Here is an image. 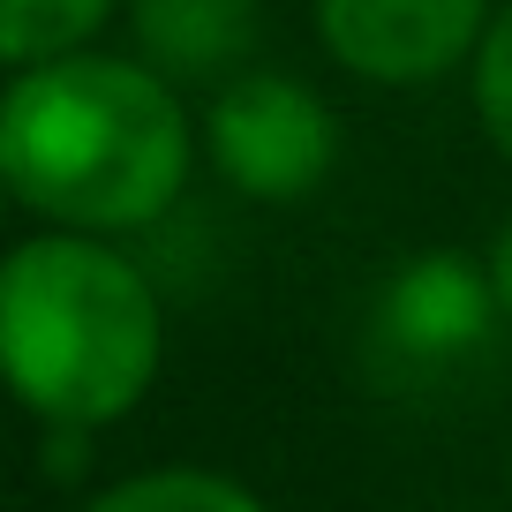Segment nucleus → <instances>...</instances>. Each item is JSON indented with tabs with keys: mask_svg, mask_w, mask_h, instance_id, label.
<instances>
[{
	"mask_svg": "<svg viewBox=\"0 0 512 512\" xmlns=\"http://www.w3.org/2000/svg\"><path fill=\"white\" fill-rule=\"evenodd\" d=\"M482 272H490V294H497V317L512 324V211L497 219L490 249H482Z\"/></svg>",
	"mask_w": 512,
	"mask_h": 512,
	"instance_id": "nucleus-10",
	"label": "nucleus"
},
{
	"mask_svg": "<svg viewBox=\"0 0 512 512\" xmlns=\"http://www.w3.org/2000/svg\"><path fill=\"white\" fill-rule=\"evenodd\" d=\"M8 211H16V196H8V181H0V226H8Z\"/></svg>",
	"mask_w": 512,
	"mask_h": 512,
	"instance_id": "nucleus-11",
	"label": "nucleus"
},
{
	"mask_svg": "<svg viewBox=\"0 0 512 512\" xmlns=\"http://www.w3.org/2000/svg\"><path fill=\"white\" fill-rule=\"evenodd\" d=\"M497 294L482 256L467 249H415L392 264L369 302V354L392 377H452L497 339Z\"/></svg>",
	"mask_w": 512,
	"mask_h": 512,
	"instance_id": "nucleus-5",
	"label": "nucleus"
},
{
	"mask_svg": "<svg viewBox=\"0 0 512 512\" xmlns=\"http://www.w3.org/2000/svg\"><path fill=\"white\" fill-rule=\"evenodd\" d=\"M121 16V0H0V68H38L61 53L98 46V31Z\"/></svg>",
	"mask_w": 512,
	"mask_h": 512,
	"instance_id": "nucleus-8",
	"label": "nucleus"
},
{
	"mask_svg": "<svg viewBox=\"0 0 512 512\" xmlns=\"http://www.w3.org/2000/svg\"><path fill=\"white\" fill-rule=\"evenodd\" d=\"M166 369V294L128 241L38 226L0 249V392L38 430H113Z\"/></svg>",
	"mask_w": 512,
	"mask_h": 512,
	"instance_id": "nucleus-2",
	"label": "nucleus"
},
{
	"mask_svg": "<svg viewBox=\"0 0 512 512\" xmlns=\"http://www.w3.org/2000/svg\"><path fill=\"white\" fill-rule=\"evenodd\" d=\"M505 475H512V467H505Z\"/></svg>",
	"mask_w": 512,
	"mask_h": 512,
	"instance_id": "nucleus-12",
	"label": "nucleus"
},
{
	"mask_svg": "<svg viewBox=\"0 0 512 512\" xmlns=\"http://www.w3.org/2000/svg\"><path fill=\"white\" fill-rule=\"evenodd\" d=\"M196 174V106L136 53L83 46L0 83V181L38 226L128 241L174 219Z\"/></svg>",
	"mask_w": 512,
	"mask_h": 512,
	"instance_id": "nucleus-1",
	"label": "nucleus"
},
{
	"mask_svg": "<svg viewBox=\"0 0 512 512\" xmlns=\"http://www.w3.org/2000/svg\"><path fill=\"white\" fill-rule=\"evenodd\" d=\"M467 106H475L482 144L512 166V0L490 8V31H482L475 61H467Z\"/></svg>",
	"mask_w": 512,
	"mask_h": 512,
	"instance_id": "nucleus-9",
	"label": "nucleus"
},
{
	"mask_svg": "<svg viewBox=\"0 0 512 512\" xmlns=\"http://www.w3.org/2000/svg\"><path fill=\"white\" fill-rule=\"evenodd\" d=\"M128 53L166 76L181 98L219 91L226 76L256 68V0H121Z\"/></svg>",
	"mask_w": 512,
	"mask_h": 512,
	"instance_id": "nucleus-6",
	"label": "nucleus"
},
{
	"mask_svg": "<svg viewBox=\"0 0 512 512\" xmlns=\"http://www.w3.org/2000/svg\"><path fill=\"white\" fill-rule=\"evenodd\" d=\"M76 512H272L226 467H196V460H166V467H136L113 475L106 490H91Z\"/></svg>",
	"mask_w": 512,
	"mask_h": 512,
	"instance_id": "nucleus-7",
	"label": "nucleus"
},
{
	"mask_svg": "<svg viewBox=\"0 0 512 512\" xmlns=\"http://www.w3.org/2000/svg\"><path fill=\"white\" fill-rule=\"evenodd\" d=\"M497 0H309L317 46L369 91H430L467 76Z\"/></svg>",
	"mask_w": 512,
	"mask_h": 512,
	"instance_id": "nucleus-4",
	"label": "nucleus"
},
{
	"mask_svg": "<svg viewBox=\"0 0 512 512\" xmlns=\"http://www.w3.org/2000/svg\"><path fill=\"white\" fill-rule=\"evenodd\" d=\"M196 159L249 204H302L339 174V113L287 68H241L196 106Z\"/></svg>",
	"mask_w": 512,
	"mask_h": 512,
	"instance_id": "nucleus-3",
	"label": "nucleus"
}]
</instances>
